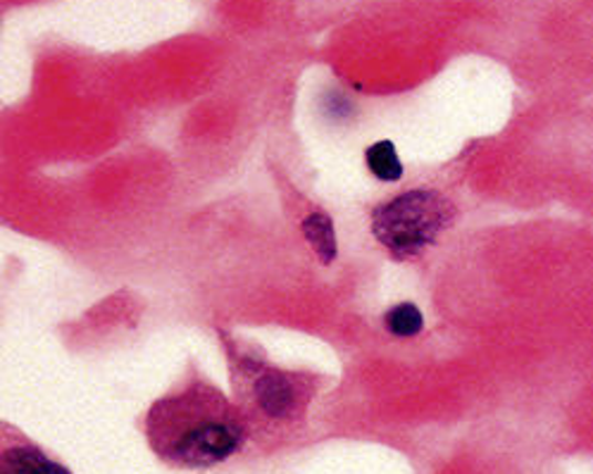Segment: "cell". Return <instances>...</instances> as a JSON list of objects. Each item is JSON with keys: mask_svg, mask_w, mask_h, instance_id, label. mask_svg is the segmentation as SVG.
<instances>
[{"mask_svg": "<svg viewBox=\"0 0 593 474\" xmlns=\"http://www.w3.org/2000/svg\"><path fill=\"white\" fill-rule=\"evenodd\" d=\"M146 439L150 451L171 467H212L243 449L248 424L220 389L194 381L153 403Z\"/></svg>", "mask_w": 593, "mask_h": 474, "instance_id": "cell-1", "label": "cell"}, {"mask_svg": "<svg viewBox=\"0 0 593 474\" xmlns=\"http://www.w3.org/2000/svg\"><path fill=\"white\" fill-rule=\"evenodd\" d=\"M456 220V206L439 191L415 189L374 210L372 232L398 260L423 255Z\"/></svg>", "mask_w": 593, "mask_h": 474, "instance_id": "cell-3", "label": "cell"}, {"mask_svg": "<svg viewBox=\"0 0 593 474\" xmlns=\"http://www.w3.org/2000/svg\"><path fill=\"white\" fill-rule=\"evenodd\" d=\"M237 405L248 424V436L272 441L299 426L315 399V377L237 358L231 362Z\"/></svg>", "mask_w": 593, "mask_h": 474, "instance_id": "cell-2", "label": "cell"}, {"mask_svg": "<svg viewBox=\"0 0 593 474\" xmlns=\"http://www.w3.org/2000/svg\"><path fill=\"white\" fill-rule=\"evenodd\" d=\"M303 232H305V239L310 241V246L320 255L322 263L330 265L336 255V239H334L332 220L322 215V212H315V215H310L303 222Z\"/></svg>", "mask_w": 593, "mask_h": 474, "instance_id": "cell-5", "label": "cell"}, {"mask_svg": "<svg viewBox=\"0 0 593 474\" xmlns=\"http://www.w3.org/2000/svg\"><path fill=\"white\" fill-rule=\"evenodd\" d=\"M365 160L372 175L382 181H398L403 177V165L392 141H379L370 146L365 152Z\"/></svg>", "mask_w": 593, "mask_h": 474, "instance_id": "cell-6", "label": "cell"}, {"mask_svg": "<svg viewBox=\"0 0 593 474\" xmlns=\"http://www.w3.org/2000/svg\"><path fill=\"white\" fill-rule=\"evenodd\" d=\"M0 474H72L29 441H6Z\"/></svg>", "mask_w": 593, "mask_h": 474, "instance_id": "cell-4", "label": "cell"}, {"mask_svg": "<svg viewBox=\"0 0 593 474\" xmlns=\"http://www.w3.org/2000/svg\"><path fill=\"white\" fill-rule=\"evenodd\" d=\"M384 325L388 331L396 334V336H415V334L423 331L425 317L415 308L413 303H400L384 315Z\"/></svg>", "mask_w": 593, "mask_h": 474, "instance_id": "cell-7", "label": "cell"}]
</instances>
